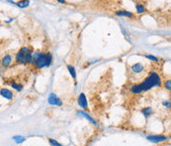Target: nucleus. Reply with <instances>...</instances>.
Returning a JSON list of instances; mask_svg holds the SVG:
<instances>
[{"mask_svg": "<svg viewBox=\"0 0 171 146\" xmlns=\"http://www.w3.org/2000/svg\"><path fill=\"white\" fill-rule=\"evenodd\" d=\"M52 55L50 53L46 54V55H43L42 53H35L34 55H32V61L31 63L34 64L35 66L39 69H43L46 67L50 66L52 64Z\"/></svg>", "mask_w": 171, "mask_h": 146, "instance_id": "obj_2", "label": "nucleus"}, {"mask_svg": "<svg viewBox=\"0 0 171 146\" xmlns=\"http://www.w3.org/2000/svg\"><path fill=\"white\" fill-rule=\"evenodd\" d=\"M132 71H133L134 73H141V72L143 71V67L141 64H135L132 67Z\"/></svg>", "mask_w": 171, "mask_h": 146, "instance_id": "obj_11", "label": "nucleus"}, {"mask_svg": "<svg viewBox=\"0 0 171 146\" xmlns=\"http://www.w3.org/2000/svg\"><path fill=\"white\" fill-rule=\"evenodd\" d=\"M145 57L147 58V59L151 60V61H154V62H158V59H157V58L154 57V56H152V55H145Z\"/></svg>", "mask_w": 171, "mask_h": 146, "instance_id": "obj_17", "label": "nucleus"}, {"mask_svg": "<svg viewBox=\"0 0 171 146\" xmlns=\"http://www.w3.org/2000/svg\"><path fill=\"white\" fill-rule=\"evenodd\" d=\"M78 114H79V115H82V116H84V117H86L87 119H88V120H90V121L92 122L93 124H96V125H97V122H96V121H95L94 119H93V118H92V117L90 116V115L86 114V113H85V112H82V111H79V112H78Z\"/></svg>", "mask_w": 171, "mask_h": 146, "instance_id": "obj_12", "label": "nucleus"}, {"mask_svg": "<svg viewBox=\"0 0 171 146\" xmlns=\"http://www.w3.org/2000/svg\"><path fill=\"white\" fill-rule=\"evenodd\" d=\"M142 113L145 115V117H149V114L152 113V109H151L150 107H147V109H142Z\"/></svg>", "mask_w": 171, "mask_h": 146, "instance_id": "obj_16", "label": "nucleus"}, {"mask_svg": "<svg viewBox=\"0 0 171 146\" xmlns=\"http://www.w3.org/2000/svg\"><path fill=\"white\" fill-rule=\"evenodd\" d=\"M147 139L151 142H154V143H158V142H162L167 140L166 136H161V135H152V136H149Z\"/></svg>", "mask_w": 171, "mask_h": 146, "instance_id": "obj_6", "label": "nucleus"}, {"mask_svg": "<svg viewBox=\"0 0 171 146\" xmlns=\"http://www.w3.org/2000/svg\"><path fill=\"white\" fill-rule=\"evenodd\" d=\"M78 103L80 106L84 107V109H86L87 107V101H86V98H85V94H81L78 98Z\"/></svg>", "mask_w": 171, "mask_h": 146, "instance_id": "obj_8", "label": "nucleus"}, {"mask_svg": "<svg viewBox=\"0 0 171 146\" xmlns=\"http://www.w3.org/2000/svg\"><path fill=\"white\" fill-rule=\"evenodd\" d=\"M29 4H30L29 0H21V1L15 3V5H17L18 7H20V8H25V7H27Z\"/></svg>", "mask_w": 171, "mask_h": 146, "instance_id": "obj_10", "label": "nucleus"}, {"mask_svg": "<svg viewBox=\"0 0 171 146\" xmlns=\"http://www.w3.org/2000/svg\"><path fill=\"white\" fill-rule=\"evenodd\" d=\"M11 87H12L14 90H17L18 91H20L23 90V86H22V84H17V83H12V84H11Z\"/></svg>", "mask_w": 171, "mask_h": 146, "instance_id": "obj_15", "label": "nucleus"}, {"mask_svg": "<svg viewBox=\"0 0 171 146\" xmlns=\"http://www.w3.org/2000/svg\"><path fill=\"white\" fill-rule=\"evenodd\" d=\"M170 84H171V80H166L165 82V87L168 91H170Z\"/></svg>", "mask_w": 171, "mask_h": 146, "instance_id": "obj_19", "label": "nucleus"}, {"mask_svg": "<svg viewBox=\"0 0 171 146\" xmlns=\"http://www.w3.org/2000/svg\"><path fill=\"white\" fill-rule=\"evenodd\" d=\"M49 141H50V143L52 144V145H57V146H60V143H59V142H57V141H56V140H53V139H49Z\"/></svg>", "mask_w": 171, "mask_h": 146, "instance_id": "obj_18", "label": "nucleus"}, {"mask_svg": "<svg viewBox=\"0 0 171 146\" xmlns=\"http://www.w3.org/2000/svg\"><path fill=\"white\" fill-rule=\"evenodd\" d=\"M135 8H137V12H138L139 14L145 13V11H146L145 7L143 6V5H142V4H137V5H135Z\"/></svg>", "mask_w": 171, "mask_h": 146, "instance_id": "obj_13", "label": "nucleus"}, {"mask_svg": "<svg viewBox=\"0 0 171 146\" xmlns=\"http://www.w3.org/2000/svg\"><path fill=\"white\" fill-rule=\"evenodd\" d=\"M11 63H12V57H11V55H6L1 61V65L5 68L9 67Z\"/></svg>", "mask_w": 171, "mask_h": 146, "instance_id": "obj_7", "label": "nucleus"}, {"mask_svg": "<svg viewBox=\"0 0 171 146\" xmlns=\"http://www.w3.org/2000/svg\"><path fill=\"white\" fill-rule=\"evenodd\" d=\"M32 51L27 48V47H23L22 49L19 50V52L17 53L16 55V62L19 64H28L31 63L32 61Z\"/></svg>", "mask_w": 171, "mask_h": 146, "instance_id": "obj_3", "label": "nucleus"}, {"mask_svg": "<svg viewBox=\"0 0 171 146\" xmlns=\"http://www.w3.org/2000/svg\"><path fill=\"white\" fill-rule=\"evenodd\" d=\"M116 14L118 15V16H124V17H133L134 14L132 12H129V11H126V10H120L118 12H116Z\"/></svg>", "mask_w": 171, "mask_h": 146, "instance_id": "obj_9", "label": "nucleus"}, {"mask_svg": "<svg viewBox=\"0 0 171 146\" xmlns=\"http://www.w3.org/2000/svg\"><path fill=\"white\" fill-rule=\"evenodd\" d=\"M49 103H50V105H63L61 101L59 98H56V95L54 94H50Z\"/></svg>", "mask_w": 171, "mask_h": 146, "instance_id": "obj_4", "label": "nucleus"}, {"mask_svg": "<svg viewBox=\"0 0 171 146\" xmlns=\"http://www.w3.org/2000/svg\"><path fill=\"white\" fill-rule=\"evenodd\" d=\"M67 69H68L69 73H70V75L72 76V78L75 80V79H76V73H75V69L73 68L72 66H70V65H68V66H67Z\"/></svg>", "mask_w": 171, "mask_h": 146, "instance_id": "obj_14", "label": "nucleus"}, {"mask_svg": "<svg viewBox=\"0 0 171 146\" xmlns=\"http://www.w3.org/2000/svg\"><path fill=\"white\" fill-rule=\"evenodd\" d=\"M60 3H61V4H65V0H57Z\"/></svg>", "mask_w": 171, "mask_h": 146, "instance_id": "obj_20", "label": "nucleus"}, {"mask_svg": "<svg viewBox=\"0 0 171 146\" xmlns=\"http://www.w3.org/2000/svg\"><path fill=\"white\" fill-rule=\"evenodd\" d=\"M160 84H161V79H160V77H159V75H157L156 73H151L149 78H146L145 82H142V84H135V86L132 87L131 91L133 94H138L142 93V91L152 89L154 87L160 86Z\"/></svg>", "mask_w": 171, "mask_h": 146, "instance_id": "obj_1", "label": "nucleus"}, {"mask_svg": "<svg viewBox=\"0 0 171 146\" xmlns=\"http://www.w3.org/2000/svg\"><path fill=\"white\" fill-rule=\"evenodd\" d=\"M0 94H1L3 98L9 99V101H11V99H12L13 97H14L13 93L11 91H9L8 89H1V90H0Z\"/></svg>", "mask_w": 171, "mask_h": 146, "instance_id": "obj_5", "label": "nucleus"}]
</instances>
